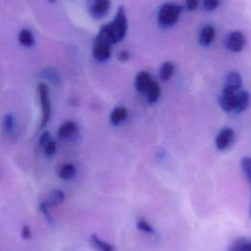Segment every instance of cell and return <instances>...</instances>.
<instances>
[{
    "label": "cell",
    "mask_w": 251,
    "mask_h": 251,
    "mask_svg": "<svg viewBox=\"0 0 251 251\" xmlns=\"http://www.w3.org/2000/svg\"><path fill=\"white\" fill-rule=\"evenodd\" d=\"M90 241L92 243V245L98 250V251H116L114 246L111 245L109 242L103 240L102 238H100L97 234L92 233L90 235Z\"/></svg>",
    "instance_id": "cell-17"
},
{
    "label": "cell",
    "mask_w": 251,
    "mask_h": 251,
    "mask_svg": "<svg viewBox=\"0 0 251 251\" xmlns=\"http://www.w3.org/2000/svg\"><path fill=\"white\" fill-rule=\"evenodd\" d=\"M182 7L174 3L163 4L158 12V23L162 27H170L177 23Z\"/></svg>",
    "instance_id": "cell-3"
},
{
    "label": "cell",
    "mask_w": 251,
    "mask_h": 251,
    "mask_svg": "<svg viewBox=\"0 0 251 251\" xmlns=\"http://www.w3.org/2000/svg\"><path fill=\"white\" fill-rule=\"evenodd\" d=\"M185 7H186V9L187 10H189V11H193V10H195L197 7H198V5H199V2L198 1H196V0H188V1H186L185 2Z\"/></svg>",
    "instance_id": "cell-31"
},
{
    "label": "cell",
    "mask_w": 251,
    "mask_h": 251,
    "mask_svg": "<svg viewBox=\"0 0 251 251\" xmlns=\"http://www.w3.org/2000/svg\"><path fill=\"white\" fill-rule=\"evenodd\" d=\"M37 96L41 107V122L39 129L43 128L51 118V99H50V88L46 82H39L37 86Z\"/></svg>",
    "instance_id": "cell-2"
},
{
    "label": "cell",
    "mask_w": 251,
    "mask_h": 251,
    "mask_svg": "<svg viewBox=\"0 0 251 251\" xmlns=\"http://www.w3.org/2000/svg\"><path fill=\"white\" fill-rule=\"evenodd\" d=\"M227 251H251V241H239Z\"/></svg>",
    "instance_id": "cell-25"
},
{
    "label": "cell",
    "mask_w": 251,
    "mask_h": 251,
    "mask_svg": "<svg viewBox=\"0 0 251 251\" xmlns=\"http://www.w3.org/2000/svg\"><path fill=\"white\" fill-rule=\"evenodd\" d=\"M58 176L63 180H71L76 176V168L72 163H65L59 168Z\"/></svg>",
    "instance_id": "cell-13"
},
{
    "label": "cell",
    "mask_w": 251,
    "mask_h": 251,
    "mask_svg": "<svg viewBox=\"0 0 251 251\" xmlns=\"http://www.w3.org/2000/svg\"><path fill=\"white\" fill-rule=\"evenodd\" d=\"M154 80L155 79L151 76V75L148 72L141 71L135 76V80H134L135 89L138 92L145 93L146 90L149 88V86L153 83Z\"/></svg>",
    "instance_id": "cell-8"
},
{
    "label": "cell",
    "mask_w": 251,
    "mask_h": 251,
    "mask_svg": "<svg viewBox=\"0 0 251 251\" xmlns=\"http://www.w3.org/2000/svg\"><path fill=\"white\" fill-rule=\"evenodd\" d=\"M127 116V110L124 106H120L115 108L110 114V122L112 125L117 126L123 123Z\"/></svg>",
    "instance_id": "cell-15"
},
{
    "label": "cell",
    "mask_w": 251,
    "mask_h": 251,
    "mask_svg": "<svg viewBox=\"0 0 251 251\" xmlns=\"http://www.w3.org/2000/svg\"><path fill=\"white\" fill-rule=\"evenodd\" d=\"M239 91V90H238ZM238 91H234L224 87L219 98L221 108L226 112H232L235 110V100Z\"/></svg>",
    "instance_id": "cell-6"
},
{
    "label": "cell",
    "mask_w": 251,
    "mask_h": 251,
    "mask_svg": "<svg viewBox=\"0 0 251 251\" xmlns=\"http://www.w3.org/2000/svg\"><path fill=\"white\" fill-rule=\"evenodd\" d=\"M220 2L217 0H206L203 2V6L207 11H213L219 6Z\"/></svg>",
    "instance_id": "cell-29"
},
{
    "label": "cell",
    "mask_w": 251,
    "mask_h": 251,
    "mask_svg": "<svg viewBox=\"0 0 251 251\" xmlns=\"http://www.w3.org/2000/svg\"><path fill=\"white\" fill-rule=\"evenodd\" d=\"M18 40L25 47H31L34 44V35L30 29L24 28L18 34Z\"/></svg>",
    "instance_id": "cell-18"
},
{
    "label": "cell",
    "mask_w": 251,
    "mask_h": 251,
    "mask_svg": "<svg viewBox=\"0 0 251 251\" xmlns=\"http://www.w3.org/2000/svg\"><path fill=\"white\" fill-rule=\"evenodd\" d=\"M50 206L48 205V203L44 200V201H41L39 203V210L40 212L42 213V215L44 216L45 220L49 223V224H53L54 223V219L50 213Z\"/></svg>",
    "instance_id": "cell-23"
},
{
    "label": "cell",
    "mask_w": 251,
    "mask_h": 251,
    "mask_svg": "<svg viewBox=\"0 0 251 251\" xmlns=\"http://www.w3.org/2000/svg\"><path fill=\"white\" fill-rule=\"evenodd\" d=\"M136 227H137V229H139L140 231H142L146 234H153L155 232L153 226L144 219H141V220L137 221Z\"/></svg>",
    "instance_id": "cell-24"
},
{
    "label": "cell",
    "mask_w": 251,
    "mask_h": 251,
    "mask_svg": "<svg viewBox=\"0 0 251 251\" xmlns=\"http://www.w3.org/2000/svg\"><path fill=\"white\" fill-rule=\"evenodd\" d=\"M112 44L106 39L96 35L92 45V55L98 62H105L111 56Z\"/></svg>",
    "instance_id": "cell-4"
},
{
    "label": "cell",
    "mask_w": 251,
    "mask_h": 251,
    "mask_svg": "<svg viewBox=\"0 0 251 251\" xmlns=\"http://www.w3.org/2000/svg\"><path fill=\"white\" fill-rule=\"evenodd\" d=\"M43 76L45 78L49 79L50 81H52L54 84H60V81H61L60 75L54 70H46V71H44V75Z\"/></svg>",
    "instance_id": "cell-26"
},
{
    "label": "cell",
    "mask_w": 251,
    "mask_h": 251,
    "mask_svg": "<svg viewBox=\"0 0 251 251\" xmlns=\"http://www.w3.org/2000/svg\"><path fill=\"white\" fill-rule=\"evenodd\" d=\"M21 236L23 239L28 240L31 237V229L29 227V226L27 225H24L21 228Z\"/></svg>",
    "instance_id": "cell-30"
},
{
    "label": "cell",
    "mask_w": 251,
    "mask_h": 251,
    "mask_svg": "<svg viewBox=\"0 0 251 251\" xmlns=\"http://www.w3.org/2000/svg\"><path fill=\"white\" fill-rule=\"evenodd\" d=\"M241 85H242V77L240 74L235 71L229 72L226 77L224 87L234 90V91H238L240 90Z\"/></svg>",
    "instance_id": "cell-11"
},
{
    "label": "cell",
    "mask_w": 251,
    "mask_h": 251,
    "mask_svg": "<svg viewBox=\"0 0 251 251\" xmlns=\"http://www.w3.org/2000/svg\"><path fill=\"white\" fill-rule=\"evenodd\" d=\"M245 45V37L242 32L238 30H233L227 33L225 38V46L227 50L231 52H240Z\"/></svg>",
    "instance_id": "cell-5"
},
{
    "label": "cell",
    "mask_w": 251,
    "mask_h": 251,
    "mask_svg": "<svg viewBox=\"0 0 251 251\" xmlns=\"http://www.w3.org/2000/svg\"><path fill=\"white\" fill-rule=\"evenodd\" d=\"M64 200H65V192L61 189H54L51 191L48 199L45 201L48 203L50 207H52V206H56L63 203Z\"/></svg>",
    "instance_id": "cell-21"
},
{
    "label": "cell",
    "mask_w": 251,
    "mask_h": 251,
    "mask_svg": "<svg viewBox=\"0 0 251 251\" xmlns=\"http://www.w3.org/2000/svg\"><path fill=\"white\" fill-rule=\"evenodd\" d=\"M2 128L6 135L12 136L16 128V119L12 113H6L2 118Z\"/></svg>",
    "instance_id": "cell-14"
},
{
    "label": "cell",
    "mask_w": 251,
    "mask_h": 251,
    "mask_svg": "<svg viewBox=\"0 0 251 251\" xmlns=\"http://www.w3.org/2000/svg\"><path fill=\"white\" fill-rule=\"evenodd\" d=\"M50 140H52V137H51L49 131H44L40 134V136L38 138V143L41 147H44L45 144H47Z\"/></svg>",
    "instance_id": "cell-28"
},
{
    "label": "cell",
    "mask_w": 251,
    "mask_h": 251,
    "mask_svg": "<svg viewBox=\"0 0 251 251\" xmlns=\"http://www.w3.org/2000/svg\"><path fill=\"white\" fill-rule=\"evenodd\" d=\"M117 57H118V59H119L120 61L125 62V61H126V60L129 58V53H128L126 50H121V51L118 53Z\"/></svg>",
    "instance_id": "cell-32"
},
{
    "label": "cell",
    "mask_w": 251,
    "mask_h": 251,
    "mask_svg": "<svg viewBox=\"0 0 251 251\" xmlns=\"http://www.w3.org/2000/svg\"><path fill=\"white\" fill-rule=\"evenodd\" d=\"M250 101V95L245 90H239L236 94V100H235V112H242L245 110L249 104Z\"/></svg>",
    "instance_id": "cell-16"
},
{
    "label": "cell",
    "mask_w": 251,
    "mask_h": 251,
    "mask_svg": "<svg viewBox=\"0 0 251 251\" xmlns=\"http://www.w3.org/2000/svg\"><path fill=\"white\" fill-rule=\"evenodd\" d=\"M144 94L146 95L147 100L150 103L157 102L161 96V87H160L159 83L156 80H154L153 83L149 86V88L146 90V92Z\"/></svg>",
    "instance_id": "cell-19"
},
{
    "label": "cell",
    "mask_w": 251,
    "mask_h": 251,
    "mask_svg": "<svg viewBox=\"0 0 251 251\" xmlns=\"http://www.w3.org/2000/svg\"><path fill=\"white\" fill-rule=\"evenodd\" d=\"M111 2L108 0H101V1H95L90 6V14L93 18L99 19L102 18L110 9Z\"/></svg>",
    "instance_id": "cell-10"
},
{
    "label": "cell",
    "mask_w": 251,
    "mask_h": 251,
    "mask_svg": "<svg viewBox=\"0 0 251 251\" xmlns=\"http://www.w3.org/2000/svg\"><path fill=\"white\" fill-rule=\"evenodd\" d=\"M127 30V19L125 8L120 6L112 22L101 26L97 35L106 39L111 44L120 42L126 36Z\"/></svg>",
    "instance_id": "cell-1"
},
{
    "label": "cell",
    "mask_w": 251,
    "mask_h": 251,
    "mask_svg": "<svg viewBox=\"0 0 251 251\" xmlns=\"http://www.w3.org/2000/svg\"><path fill=\"white\" fill-rule=\"evenodd\" d=\"M78 131V126L77 124L73 121V120H69L64 122L58 128V132L57 135L60 139H69L71 137H73L74 135H75Z\"/></svg>",
    "instance_id": "cell-7"
},
{
    "label": "cell",
    "mask_w": 251,
    "mask_h": 251,
    "mask_svg": "<svg viewBox=\"0 0 251 251\" xmlns=\"http://www.w3.org/2000/svg\"><path fill=\"white\" fill-rule=\"evenodd\" d=\"M215 34H216V30H215L214 26L211 25H206L200 30L199 42L203 46H208L214 40Z\"/></svg>",
    "instance_id": "cell-12"
},
{
    "label": "cell",
    "mask_w": 251,
    "mask_h": 251,
    "mask_svg": "<svg viewBox=\"0 0 251 251\" xmlns=\"http://www.w3.org/2000/svg\"><path fill=\"white\" fill-rule=\"evenodd\" d=\"M241 170L245 175L248 182L251 185V157H244L240 162ZM250 217H251V203H250Z\"/></svg>",
    "instance_id": "cell-22"
},
{
    "label": "cell",
    "mask_w": 251,
    "mask_h": 251,
    "mask_svg": "<svg viewBox=\"0 0 251 251\" xmlns=\"http://www.w3.org/2000/svg\"><path fill=\"white\" fill-rule=\"evenodd\" d=\"M233 129L230 127L223 128L216 137L215 144L219 150H225L228 147L233 138Z\"/></svg>",
    "instance_id": "cell-9"
},
{
    "label": "cell",
    "mask_w": 251,
    "mask_h": 251,
    "mask_svg": "<svg viewBox=\"0 0 251 251\" xmlns=\"http://www.w3.org/2000/svg\"><path fill=\"white\" fill-rule=\"evenodd\" d=\"M43 151H44V154L46 156H52L56 153L57 151V144L56 142L52 139L50 140L47 144H45V146L43 147Z\"/></svg>",
    "instance_id": "cell-27"
},
{
    "label": "cell",
    "mask_w": 251,
    "mask_h": 251,
    "mask_svg": "<svg viewBox=\"0 0 251 251\" xmlns=\"http://www.w3.org/2000/svg\"><path fill=\"white\" fill-rule=\"evenodd\" d=\"M174 72H175V65L172 62L167 61L163 63V65L161 66L159 71V76L163 81H167L172 77V75H174Z\"/></svg>",
    "instance_id": "cell-20"
}]
</instances>
